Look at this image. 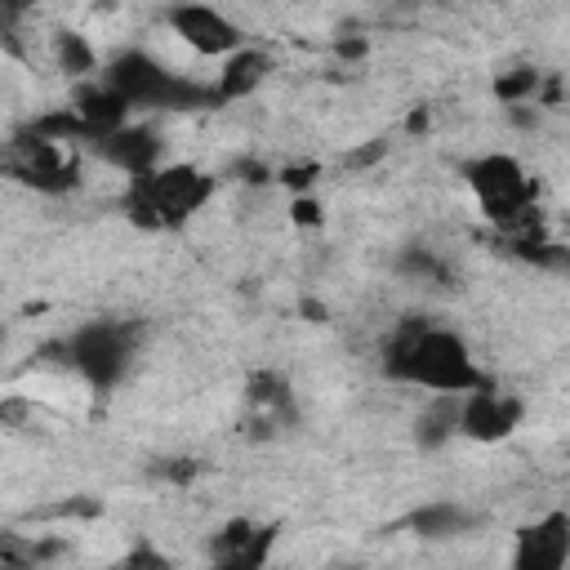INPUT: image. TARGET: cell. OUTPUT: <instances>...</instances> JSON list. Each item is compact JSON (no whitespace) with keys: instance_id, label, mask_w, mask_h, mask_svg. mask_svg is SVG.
<instances>
[{"instance_id":"6da1fadb","label":"cell","mask_w":570,"mask_h":570,"mask_svg":"<svg viewBox=\"0 0 570 570\" xmlns=\"http://www.w3.org/2000/svg\"><path fill=\"white\" fill-rule=\"evenodd\" d=\"M379 370H383V379L423 387L432 396H468V392H481L494 383L476 365L463 334H454L450 325L428 321V316H405L392 325V334L379 347Z\"/></svg>"},{"instance_id":"7a4b0ae2","label":"cell","mask_w":570,"mask_h":570,"mask_svg":"<svg viewBox=\"0 0 570 570\" xmlns=\"http://www.w3.org/2000/svg\"><path fill=\"white\" fill-rule=\"evenodd\" d=\"M209 200H214V174L191 160L156 165V169L129 178V187H125V214L142 232H174L187 218H196Z\"/></svg>"},{"instance_id":"3957f363","label":"cell","mask_w":570,"mask_h":570,"mask_svg":"<svg viewBox=\"0 0 570 570\" xmlns=\"http://www.w3.org/2000/svg\"><path fill=\"white\" fill-rule=\"evenodd\" d=\"M98 76L129 102V111H191V107H214L209 85H196V80L169 71L147 49H116Z\"/></svg>"},{"instance_id":"277c9868","label":"cell","mask_w":570,"mask_h":570,"mask_svg":"<svg viewBox=\"0 0 570 570\" xmlns=\"http://www.w3.org/2000/svg\"><path fill=\"white\" fill-rule=\"evenodd\" d=\"M468 191L476 196V209L503 232L521 227V223H534L539 218V205H534V178L525 174V165L512 156V151H481V156H468L459 165Z\"/></svg>"},{"instance_id":"5b68a950","label":"cell","mask_w":570,"mask_h":570,"mask_svg":"<svg viewBox=\"0 0 570 570\" xmlns=\"http://www.w3.org/2000/svg\"><path fill=\"white\" fill-rule=\"evenodd\" d=\"M134 356H138V325L134 321H85L62 338V361L94 392L120 387Z\"/></svg>"},{"instance_id":"8992f818","label":"cell","mask_w":570,"mask_h":570,"mask_svg":"<svg viewBox=\"0 0 570 570\" xmlns=\"http://www.w3.org/2000/svg\"><path fill=\"white\" fill-rule=\"evenodd\" d=\"M0 174L31 191L62 196L80 183V151L53 138H40L36 129H18L13 138L0 142Z\"/></svg>"},{"instance_id":"52a82bcc","label":"cell","mask_w":570,"mask_h":570,"mask_svg":"<svg viewBox=\"0 0 570 570\" xmlns=\"http://www.w3.org/2000/svg\"><path fill=\"white\" fill-rule=\"evenodd\" d=\"M276 539H281L276 521L232 517L209 534V566L205 570H267Z\"/></svg>"},{"instance_id":"ba28073f","label":"cell","mask_w":570,"mask_h":570,"mask_svg":"<svg viewBox=\"0 0 570 570\" xmlns=\"http://www.w3.org/2000/svg\"><path fill=\"white\" fill-rule=\"evenodd\" d=\"M165 22L196 58H227L240 45H249L245 31L223 9H209V4H174L165 9Z\"/></svg>"},{"instance_id":"9c48e42d","label":"cell","mask_w":570,"mask_h":570,"mask_svg":"<svg viewBox=\"0 0 570 570\" xmlns=\"http://www.w3.org/2000/svg\"><path fill=\"white\" fill-rule=\"evenodd\" d=\"M521 419H525V401L503 392L499 383L459 396V436H468V441H481V445L508 441L521 428Z\"/></svg>"},{"instance_id":"30bf717a","label":"cell","mask_w":570,"mask_h":570,"mask_svg":"<svg viewBox=\"0 0 570 570\" xmlns=\"http://www.w3.org/2000/svg\"><path fill=\"white\" fill-rule=\"evenodd\" d=\"M570 566V512L548 508L512 539V570H566Z\"/></svg>"},{"instance_id":"8fae6325","label":"cell","mask_w":570,"mask_h":570,"mask_svg":"<svg viewBox=\"0 0 570 570\" xmlns=\"http://www.w3.org/2000/svg\"><path fill=\"white\" fill-rule=\"evenodd\" d=\"M89 151H94L98 160H107L111 169H120L125 178H138V174H147V169L160 165L165 142H160V129H156V125H134V120H129V125L102 134Z\"/></svg>"},{"instance_id":"7c38bea8","label":"cell","mask_w":570,"mask_h":570,"mask_svg":"<svg viewBox=\"0 0 570 570\" xmlns=\"http://www.w3.org/2000/svg\"><path fill=\"white\" fill-rule=\"evenodd\" d=\"M272 67H276L272 53L258 49V45H240L236 53H227L223 67H218V76H214V85H209L214 107H223V102H245L249 94H258V89L267 85Z\"/></svg>"},{"instance_id":"4fadbf2b","label":"cell","mask_w":570,"mask_h":570,"mask_svg":"<svg viewBox=\"0 0 570 570\" xmlns=\"http://www.w3.org/2000/svg\"><path fill=\"white\" fill-rule=\"evenodd\" d=\"M67 107H71V116L89 129V138H94V142H98L102 134H111V129L129 125V116H134V111H129V102H125V98H120L102 76L80 80V85L71 89V102H67ZM94 142H89V147H94Z\"/></svg>"},{"instance_id":"5bb4252c","label":"cell","mask_w":570,"mask_h":570,"mask_svg":"<svg viewBox=\"0 0 570 570\" xmlns=\"http://www.w3.org/2000/svg\"><path fill=\"white\" fill-rule=\"evenodd\" d=\"M245 396H249V410L258 419V428H285L294 419V396H289V383L272 370H258L249 374L245 383Z\"/></svg>"},{"instance_id":"9a60e30c","label":"cell","mask_w":570,"mask_h":570,"mask_svg":"<svg viewBox=\"0 0 570 570\" xmlns=\"http://www.w3.org/2000/svg\"><path fill=\"white\" fill-rule=\"evenodd\" d=\"M414 436L423 450H441L450 436H459V396H432V405L414 423Z\"/></svg>"},{"instance_id":"2e32d148","label":"cell","mask_w":570,"mask_h":570,"mask_svg":"<svg viewBox=\"0 0 570 570\" xmlns=\"http://www.w3.org/2000/svg\"><path fill=\"white\" fill-rule=\"evenodd\" d=\"M53 62H58V71H67L76 85L98 76V49H94L80 31H58V36H53Z\"/></svg>"},{"instance_id":"e0dca14e","label":"cell","mask_w":570,"mask_h":570,"mask_svg":"<svg viewBox=\"0 0 570 570\" xmlns=\"http://www.w3.org/2000/svg\"><path fill=\"white\" fill-rule=\"evenodd\" d=\"M405 525L423 539H450V534H463L472 525V517L459 503H428V508H414Z\"/></svg>"},{"instance_id":"ac0fdd59","label":"cell","mask_w":570,"mask_h":570,"mask_svg":"<svg viewBox=\"0 0 570 570\" xmlns=\"http://www.w3.org/2000/svg\"><path fill=\"white\" fill-rule=\"evenodd\" d=\"M539 85H543V76L534 67H517V71H503L494 80V98L508 102V107H530L534 94H539Z\"/></svg>"},{"instance_id":"d6986e66","label":"cell","mask_w":570,"mask_h":570,"mask_svg":"<svg viewBox=\"0 0 570 570\" xmlns=\"http://www.w3.org/2000/svg\"><path fill=\"white\" fill-rule=\"evenodd\" d=\"M120 570H174V561H169L156 543H147V539H142V543H134V548H129V557L120 561Z\"/></svg>"},{"instance_id":"ffe728a7","label":"cell","mask_w":570,"mask_h":570,"mask_svg":"<svg viewBox=\"0 0 570 570\" xmlns=\"http://www.w3.org/2000/svg\"><path fill=\"white\" fill-rule=\"evenodd\" d=\"M289 223H294V227H307V232L321 227V223H325L321 200H316L312 191H307V196H294V200H289Z\"/></svg>"},{"instance_id":"44dd1931","label":"cell","mask_w":570,"mask_h":570,"mask_svg":"<svg viewBox=\"0 0 570 570\" xmlns=\"http://www.w3.org/2000/svg\"><path fill=\"white\" fill-rule=\"evenodd\" d=\"M321 178V165L316 160H307V165H285L281 169V183L294 191V196H307V187Z\"/></svg>"},{"instance_id":"7402d4cb","label":"cell","mask_w":570,"mask_h":570,"mask_svg":"<svg viewBox=\"0 0 570 570\" xmlns=\"http://www.w3.org/2000/svg\"><path fill=\"white\" fill-rule=\"evenodd\" d=\"M383 156H387V142H383V138H370V142H361V147H352L343 165H347V169H370V165H379Z\"/></svg>"},{"instance_id":"603a6c76","label":"cell","mask_w":570,"mask_h":570,"mask_svg":"<svg viewBox=\"0 0 570 570\" xmlns=\"http://www.w3.org/2000/svg\"><path fill=\"white\" fill-rule=\"evenodd\" d=\"M334 49H338V58L356 62V58H365V53H370V40H365V36H343Z\"/></svg>"},{"instance_id":"cb8c5ba5","label":"cell","mask_w":570,"mask_h":570,"mask_svg":"<svg viewBox=\"0 0 570 570\" xmlns=\"http://www.w3.org/2000/svg\"><path fill=\"white\" fill-rule=\"evenodd\" d=\"M169 472V481H187V476H196V463L191 459H174V468H165Z\"/></svg>"},{"instance_id":"d4e9b609","label":"cell","mask_w":570,"mask_h":570,"mask_svg":"<svg viewBox=\"0 0 570 570\" xmlns=\"http://www.w3.org/2000/svg\"><path fill=\"white\" fill-rule=\"evenodd\" d=\"M240 174H245V183H267L263 178V165H240Z\"/></svg>"},{"instance_id":"484cf974","label":"cell","mask_w":570,"mask_h":570,"mask_svg":"<svg viewBox=\"0 0 570 570\" xmlns=\"http://www.w3.org/2000/svg\"><path fill=\"white\" fill-rule=\"evenodd\" d=\"M0 347H4V325H0Z\"/></svg>"}]
</instances>
